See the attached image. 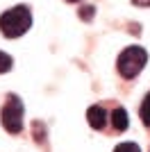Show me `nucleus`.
<instances>
[{"label": "nucleus", "instance_id": "f257e3e1", "mask_svg": "<svg viewBox=\"0 0 150 152\" xmlns=\"http://www.w3.org/2000/svg\"><path fill=\"white\" fill-rule=\"evenodd\" d=\"M32 27V12L27 5H16L0 16V32L7 39H18Z\"/></svg>", "mask_w": 150, "mask_h": 152}, {"label": "nucleus", "instance_id": "f03ea898", "mask_svg": "<svg viewBox=\"0 0 150 152\" xmlns=\"http://www.w3.org/2000/svg\"><path fill=\"white\" fill-rule=\"evenodd\" d=\"M146 61H148V52L139 45H130L118 55V73L125 80H132L143 70Z\"/></svg>", "mask_w": 150, "mask_h": 152}, {"label": "nucleus", "instance_id": "7ed1b4c3", "mask_svg": "<svg viewBox=\"0 0 150 152\" xmlns=\"http://www.w3.org/2000/svg\"><path fill=\"white\" fill-rule=\"evenodd\" d=\"M0 121L9 134L23 132V102H21L18 95H7V104L2 107Z\"/></svg>", "mask_w": 150, "mask_h": 152}, {"label": "nucleus", "instance_id": "20e7f679", "mask_svg": "<svg viewBox=\"0 0 150 152\" xmlns=\"http://www.w3.org/2000/svg\"><path fill=\"white\" fill-rule=\"evenodd\" d=\"M87 121L93 129H102V127L107 125V111L100 107V104H93V107H89V111H87Z\"/></svg>", "mask_w": 150, "mask_h": 152}, {"label": "nucleus", "instance_id": "39448f33", "mask_svg": "<svg viewBox=\"0 0 150 152\" xmlns=\"http://www.w3.org/2000/svg\"><path fill=\"white\" fill-rule=\"evenodd\" d=\"M112 125H114L116 132H125V129H127L130 121H127V111H125L123 107H116L112 111Z\"/></svg>", "mask_w": 150, "mask_h": 152}, {"label": "nucleus", "instance_id": "423d86ee", "mask_svg": "<svg viewBox=\"0 0 150 152\" xmlns=\"http://www.w3.org/2000/svg\"><path fill=\"white\" fill-rule=\"evenodd\" d=\"M141 123H143L146 127H150V93L143 98V102H141Z\"/></svg>", "mask_w": 150, "mask_h": 152}, {"label": "nucleus", "instance_id": "0eeeda50", "mask_svg": "<svg viewBox=\"0 0 150 152\" xmlns=\"http://www.w3.org/2000/svg\"><path fill=\"white\" fill-rule=\"evenodd\" d=\"M12 66H14V59L9 57L7 52L0 50V73H9V70H12Z\"/></svg>", "mask_w": 150, "mask_h": 152}, {"label": "nucleus", "instance_id": "6e6552de", "mask_svg": "<svg viewBox=\"0 0 150 152\" xmlns=\"http://www.w3.org/2000/svg\"><path fill=\"white\" fill-rule=\"evenodd\" d=\"M80 18L82 20H93V16H96V7H91V5H84V7H80Z\"/></svg>", "mask_w": 150, "mask_h": 152}, {"label": "nucleus", "instance_id": "1a4fd4ad", "mask_svg": "<svg viewBox=\"0 0 150 152\" xmlns=\"http://www.w3.org/2000/svg\"><path fill=\"white\" fill-rule=\"evenodd\" d=\"M114 152H141V148L137 143H121V145H116Z\"/></svg>", "mask_w": 150, "mask_h": 152}, {"label": "nucleus", "instance_id": "9d476101", "mask_svg": "<svg viewBox=\"0 0 150 152\" xmlns=\"http://www.w3.org/2000/svg\"><path fill=\"white\" fill-rule=\"evenodd\" d=\"M34 129H37V141L41 143V141H43V129H41V123H34Z\"/></svg>", "mask_w": 150, "mask_h": 152}, {"label": "nucleus", "instance_id": "9b49d317", "mask_svg": "<svg viewBox=\"0 0 150 152\" xmlns=\"http://www.w3.org/2000/svg\"><path fill=\"white\" fill-rule=\"evenodd\" d=\"M132 5H137V7H150V0H132Z\"/></svg>", "mask_w": 150, "mask_h": 152}, {"label": "nucleus", "instance_id": "f8f14e48", "mask_svg": "<svg viewBox=\"0 0 150 152\" xmlns=\"http://www.w3.org/2000/svg\"><path fill=\"white\" fill-rule=\"evenodd\" d=\"M66 2H80V0H66Z\"/></svg>", "mask_w": 150, "mask_h": 152}]
</instances>
